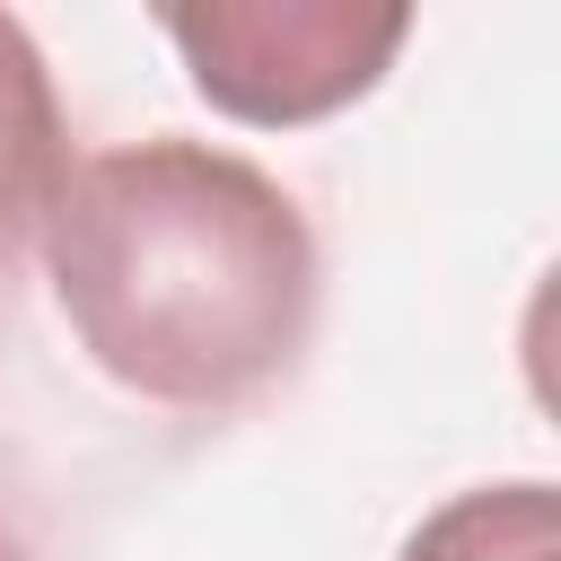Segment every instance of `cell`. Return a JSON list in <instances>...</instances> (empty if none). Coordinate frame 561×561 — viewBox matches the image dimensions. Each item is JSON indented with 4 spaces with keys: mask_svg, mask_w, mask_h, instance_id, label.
<instances>
[{
    "mask_svg": "<svg viewBox=\"0 0 561 561\" xmlns=\"http://www.w3.org/2000/svg\"><path fill=\"white\" fill-rule=\"evenodd\" d=\"M158 35L210 114L254 131H298L359 105L412 35L403 0H167Z\"/></svg>",
    "mask_w": 561,
    "mask_h": 561,
    "instance_id": "obj_2",
    "label": "cell"
},
{
    "mask_svg": "<svg viewBox=\"0 0 561 561\" xmlns=\"http://www.w3.org/2000/svg\"><path fill=\"white\" fill-rule=\"evenodd\" d=\"M0 561H26V543H18V535H9V526H0Z\"/></svg>",
    "mask_w": 561,
    "mask_h": 561,
    "instance_id": "obj_5",
    "label": "cell"
},
{
    "mask_svg": "<svg viewBox=\"0 0 561 561\" xmlns=\"http://www.w3.org/2000/svg\"><path fill=\"white\" fill-rule=\"evenodd\" d=\"M61 175H70V123H61L53 70L35 35L0 9V272L35 245Z\"/></svg>",
    "mask_w": 561,
    "mask_h": 561,
    "instance_id": "obj_3",
    "label": "cell"
},
{
    "mask_svg": "<svg viewBox=\"0 0 561 561\" xmlns=\"http://www.w3.org/2000/svg\"><path fill=\"white\" fill-rule=\"evenodd\" d=\"M53 307L140 403L228 412L298 368L316 333V228L237 149L123 140L61 175L44 228Z\"/></svg>",
    "mask_w": 561,
    "mask_h": 561,
    "instance_id": "obj_1",
    "label": "cell"
},
{
    "mask_svg": "<svg viewBox=\"0 0 561 561\" xmlns=\"http://www.w3.org/2000/svg\"><path fill=\"white\" fill-rule=\"evenodd\" d=\"M394 561H561V500L552 482H482L430 508Z\"/></svg>",
    "mask_w": 561,
    "mask_h": 561,
    "instance_id": "obj_4",
    "label": "cell"
}]
</instances>
